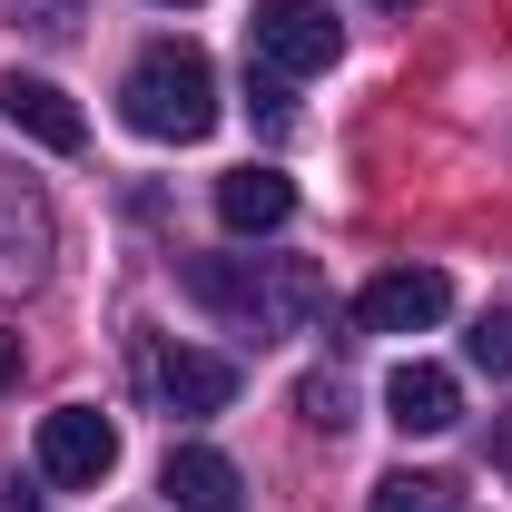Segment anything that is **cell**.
<instances>
[{
  "label": "cell",
  "mask_w": 512,
  "mask_h": 512,
  "mask_svg": "<svg viewBox=\"0 0 512 512\" xmlns=\"http://www.w3.org/2000/svg\"><path fill=\"white\" fill-rule=\"evenodd\" d=\"M168 10H188V0H168Z\"/></svg>",
  "instance_id": "obj_17"
},
{
  "label": "cell",
  "mask_w": 512,
  "mask_h": 512,
  "mask_svg": "<svg viewBox=\"0 0 512 512\" xmlns=\"http://www.w3.org/2000/svg\"><path fill=\"white\" fill-rule=\"evenodd\" d=\"M286 217H296L286 168H227V178H217V227H227V237H266V227H286Z\"/></svg>",
  "instance_id": "obj_10"
},
{
  "label": "cell",
  "mask_w": 512,
  "mask_h": 512,
  "mask_svg": "<svg viewBox=\"0 0 512 512\" xmlns=\"http://www.w3.org/2000/svg\"><path fill=\"white\" fill-rule=\"evenodd\" d=\"M109 463H119V424H109L99 404H60V414H40V473H50L60 493H99Z\"/></svg>",
  "instance_id": "obj_4"
},
{
  "label": "cell",
  "mask_w": 512,
  "mask_h": 512,
  "mask_svg": "<svg viewBox=\"0 0 512 512\" xmlns=\"http://www.w3.org/2000/svg\"><path fill=\"white\" fill-rule=\"evenodd\" d=\"M493 463H503V473H512V414H503V434H493Z\"/></svg>",
  "instance_id": "obj_16"
},
{
  "label": "cell",
  "mask_w": 512,
  "mask_h": 512,
  "mask_svg": "<svg viewBox=\"0 0 512 512\" xmlns=\"http://www.w3.org/2000/svg\"><path fill=\"white\" fill-rule=\"evenodd\" d=\"M296 404H306V424H325V434L345 424V384H335V375H306V384H296Z\"/></svg>",
  "instance_id": "obj_12"
},
{
  "label": "cell",
  "mask_w": 512,
  "mask_h": 512,
  "mask_svg": "<svg viewBox=\"0 0 512 512\" xmlns=\"http://www.w3.org/2000/svg\"><path fill=\"white\" fill-rule=\"evenodd\" d=\"M188 296L237 335H296L325 306V276L306 256H188Z\"/></svg>",
  "instance_id": "obj_1"
},
{
  "label": "cell",
  "mask_w": 512,
  "mask_h": 512,
  "mask_svg": "<svg viewBox=\"0 0 512 512\" xmlns=\"http://www.w3.org/2000/svg\"><path fill=\"white\" fill-rule=\"evenodd\" d=\"M0 119L20 128L30 148H60V158L79 148V138H89V119L69 109V89H60V79H20V69L0 79Z\"/></svg>",
  "instance_id": "obj_8"
},
{
  "label": "cell",
  "mask_w": 512,
  "mask_h": 512,
  "mask_svg": "<svg viewBox=\"0 0 512 512\" xmlns=\"http://www.w3.org/2000/svg\"><path fill=\"white\" fill-rule=\"evenodd\" d=\"M158 493H168L178 512H237V503H247V473H237L217 444H178L168 473H158Z\"/></svg>",
  "instance_id": "obj_9"
},
{
  "label": "cell",
  "mask_w": 512,
  "mask_h": 512,
  "mask_svg": "<svg viewBox=\"0 0 512 512\" xmlns=\"http://www.w3.org/2000/svg\"><path fill=\"white\" fill-rule=\"evenodd\" d=\"M384 424L394 434H453L463 424V384L444 365H394L384 375Z\"/></svg>",
  "instance_id": "obj_7"
},
{
  "label": "cell",
  "mask_w": 512,
  "mask_h": 512,
  "mask_svg": "<svg viewBox=\"0 0 512 512\" xmlns=\"http://www.w3.org/2000/svg\"><path fill=\"white\" fill-rule=\"evenodd\" d=\"M148 394L168 414H217L237 394V365L227 355H197V345H148Z\"/></svg>",
  "instance_id": "obj_6"
},
{
  "label": "cell",
  "mask_w": 512,
  "mask_h": 512,
  "mask_svg": "<svg viewBox=\"0 0 512 512\" xmlns=\"http://www.w3.org/2000/svg\"><path fill=\"white\" fill-rule=\"evenodd\" d=\"M365 512H453V483L444 473H384Z\"/></svg>",
  "instance_id": "obj_11"
},
{
  "label": "cell",
  "mask_w": 512,
  "mask_h": 512,
  "mask_svg": "<svg viewBox=\"0 0 512 512\" xmlns=\"http://www.w3.org/2000/svg\"><path fill=\"white\" fill-rule=\"evenodd\" d=\"M119 109H128V128H138V138L197 148V138L217 128V69H207V50H188V40H158V50H138V60H128Z\"/></svg>",
  "instance_id": "obj_2"
},
{
  "label": "cell",
  "mask_w": 512,
  "mask_h": 512,
  "mask_svg": "<svg viewBox=\"0 0 512 512\" xmlns=\"http://www.w3.org/2000/svg\"><path fill=\"white\" fill-rule=\"evenodd\" d=\"M473 365H483V375H512V316H483V325H473Z\"/></svg>",
  "instance_id": "obj_13"
},
{
  "label": "cell",
  "mask_w": 512,
  "mask_h": 512,
  "mask_svg": "<svg viewBox=\"0 0 512 512\" xmlns=\"http://www.w3.org/2000/svg\"><path fill=\"white\" fill-rule=\"evenodd\" d=\"M10 10H20L40 40H69V30H79V0H10Z\"/></svg>",
  "instance_id": "obj_14"
},
{
  "label": "cell",
  "mask_w": 512,
  "mask_h": 512,
  "mask_svg": "<svg viewBox=\"0 0 512 512\" xmlns=\"http://www.w3.org/2000/svg\"><path fill=\"white\" fill-rule=\"evenodd\" d=\"M247 50H256V69H276V79H316V69H335L345 30H335L325 0H256L247 10Z\"/></svg>",
  "instance_id": "obj_3"
},
{
  "label": "cell",
  "mask_w": 512,
  "mask_h": 512,
  "mask_svg": "<svg viewBox=\"0 0 512 512\" xmlns=\"http://www.w3.org/2000/svg\"><path fill=\"white\" fill-rule=\"evenodd\" d=\"M0 384H20V335H0Z\"/></svg>",
  "instance_id": "obj_15"
},
{
  "label": "cell",
  "mask_w": 512,
  "mask_h": 512,
  "mask_svg": "<svg viewBox=\"0 0 512 512\" xmlns=\"http://www.w3.org/2000/svg\"><path fill=\"white\" fill-rule=\"evenodd\" d=\"M453 316V276L444 266H384L375 286L355 296V325L365 335H424V325Z\"/></svg>",
  "instance_id": "obj_5"
}]
</instances>
